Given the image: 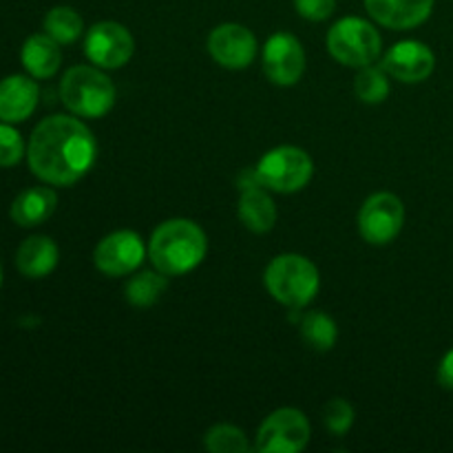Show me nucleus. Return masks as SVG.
Instances as JSON below:
<instances>
[{
    "label": "nucleus",
    "instance_id": "nucleus-26",
    "mask_svg": "<svg viewBox=\"0 0 453 453\" xmlns=\"http://www.w3.org/2000/svg\"><path fill=\"white\" fill-rule=\"evenodd\" d=\"M25 157V142L9 122H0V166H16Z\"/></svg>",
    "mask_w": 453,
    "mask_h": 453
},
{
    "label": "nucleus",
    "instance_id": "nucleus-27",
    "mask_svg": "<svg viewBox=\"0 0 453 453\" xmlns=\"http://www.w3.org/2000/svg\"><path fill=\"white\" fill-rule=\"evenodd\" d=\"M336 0H295V9L305 20L321 22L334 13Z\"/></svg>",
    "mask_w": 453,
    "mask_h": 453
},
{
    "label": "nucleus",
    "instance_id": "nucleus-8",
    "mask_svg": "<svg viewBox=\"0 0 453 453\" xmlns=\"http://www.w3.org/2000/svg\"><path fill=\"white\" fill-rule=\"evenodd\" d=\"M405 226V206L392 193H376L365 199L358 212L361 237L372 246L392 243Z\"/></svg>",
    "mask_w": 453,
    "mask_h": 453
},
{
    "label": "nucleus",
    "instance_id": "nucleus-25",
    "mask_svg": "<svg viewBox=\"0 0 453 453\" xmlns=\"http://www.w3.org/2000/svg\"><path fill=\"white\" fill-rule=\"evenodd\" d=\"M354 407L345 398H332L323 411V423L334 436H345L354 425Z\"/></svg>",
    "mask_w": 453,
    "mask_h": 453
},
{
    "label": "nucleus",
    "instance_id": "nucleus-14",
    "mask_svg": "<svg viewBox=\"0 0 453 453\" xmlns=\"http://www.w3.org/2000/svg\"><path fill=\"white\" fill-rule=\"evenodd\" d=\"M365 9L379 25L389 29H414L434 12V0H365Z\"/></svg>",
    "mask_w": 453,
    "mask_h": 453
},
{
    "label": "nucleus",
    "instance_id": "nucleus-6",
    "mask_svg": "<svg viewBox=\"0 0 453 453\" xmlns=\"http://www.w3.org/2000/svg\"><path fill=\"white\" fill-rule=\"evenodd\" d=\"M255 173L264 188L290 195L308 186L314 164L312 157L299 146H277L259 159Z\"/></svg>",
    "mask_w": 453,
    "mask_h": 453
},
{
    "label": "nucleus",
    "instance_id": "nucleus-23",
    "mask_svg": "<svg viewBox=\"0 0 453 453\" xmlns=\"http://www.w3.org/2000/svg\"><path fill=\"white\" fill-rule=\"evenodd\" d=\"M354 91H357L358 100L365 104H380L389 96L388 71L383 66H361L357 80H354Z\"/></svg>",
    "mask_w": 453,
    "mask_h": 453
},
{
    "label": "nucleus",
    "instance_id": "nucleus-21",
    "mask_svg": "<svg viewBox=\"0 0 453 453\" xmlns=\"http://www.w3.org/2000/svg\"><path fill=\"white\" fill-rule=\"evenodd\" d=\"M301 334L303 341L317 352H330L334 348L336 339H339V327H336L334 319L327 317L326 312L317 310V312H308L301 321Z\"/></svg>",
    "mask_w": 453,
    "mask_h": 453
},
{
    "label": "nucleus",
    "instance_id": "nucleus-4",
    "mask_svg": "<svg viewBox=\"0 0 453 453\" xmlns=\"http://www.w3.org/2000/svg\"><path fill=\"white\" fill-rule=\"evenodd\" d=\"M264 281L274 301L288 308H305L317 296L319 268L303 255H279L268 264Z\"/></svg>",
    "mask_w": 453,
    "mask_h": 453
},
{
    "label": "nucleus",
    "instance_id": "nucleus-19",
    "mask_svg": "<svg viewBox=\"0 0 453 453\" xmlns=\"http://www.w3.org/2000/svg\"><path fill=\"white\" fill-rule=\"evenodd\" d=\"M58 206V195L53 193L47 186H34V188H27L13 199L12 203V219L16 221L20 228H34L40 226L42 221H47L53 215Z\"/></svg>",
    "mask_w": 453,
    "mask_h": 453
},
{
    "label": "nucleus",
    "instance_id": "nucleus-10",
    "mask_svg": "<svg viewBox=\"0 0 453 453\" xmlns=\"http://www.w3.org/2000/svg\"><path fill=\"white\" fill-rule=\"evenodd\" d=\"M144 255L146 250L140 234L133 230H115L97 243L93 261L106 277H127L140 268Z\"/></svg>",
    "mask_w": 453,
    "mask_h": 453
},
{
    "label": "nucleus",
    "instance_id": "nucleus-11",
    "mask_svg": "<svg viewBox=\"0 0 453 453\" xmlns=\"http://www.w3.org/2000/svg\"><path fill=\"white\" fill-rule=\"evenodd\" d=\"M305 71V51L299 38L286 31L270 35L264 47V73L277 87H292Z\"/></svg>",
    "mask_w": 453,
    "mask_h": 453
},
{
    "label": "nucleus",
    "instance_id": "nucleus-29",
    "mask_svg": "<svg viewBox=\"0 0 453 453\" xmlns=\"http://www.w3.org/2000/svg\"><path fill=\"white\" fill-rule=\"evenodd\" d=\"M0 283H3V270H0Z\"/></svg>",
    "mask_w": 453,
    "mask_h": 453
},
{
    "label": "nucleus",
    "instance_id": "nucleus-5",
    "mask_svg": "<svg viewBox=\"0 0 453 453\" xmlns=\"http://www.w3.org/2000/svg\"><path fill=\"white\" fill-rule=\"evenodd\" d=\"M326 42L327 51L336 62L343 66H357V69L372 65L380 56V47H383L376 27L357 16L341 18L339 22H334V27L327 31Z\"/></svg>",
    "mask_w": 453,
    "mask_h": 453
},
{
    "label": "nucleus",
    "instance_id": "nucleus-18",
    "mask_svg": "<svg viewBox=\"0 0 453 453\" xmlns=\"http://www.w3.org/2000/svg\"><path fill=\"white\" fill-rule=\"evenodd\" d=\"M22 66L27 73L35 80H47L56 75V71L62 65L60 42L51 38L49 34H34L25 40L20 51Z\"/></svg>",
    "mask_w": 453,
    "mask_h": 453
},
{
    "label": "nucleus",
    "instance_id": "nucleus-17",
    "mask_svg": "<svg viewBox=\"0 0 453 453\" xmlns=\"http://www.w3.org/2000/svg\"><path fill=\"white\" fill-rule=\"evenodd\" d=\"M58 259H60V252H58L56 242L44 234L25 239L16 252V265L27 279L49 277L56 270Z\"/></svg>",
    "mask_w": 453,
    "mask_h": 453
},
{
    "label": "nucleus",
    "instance_id": "nucleus-15",
    "mask_svg": "<svg viewBox=\"0 0 453 453\" xmlns=\"http://www.w3.org/2000/svg\"><path fill=\"white\" fill-rule=\"evenodd\" d=\"M38 97L40 88L34 78L9 75L0 80V122H25L38 106Z\"/></svg>",
    "mask_w": 453,
    "mask_h": 453
},
{
    "label": "nucleus",
    "instance_id": "nucleus-7",
    "mask_svg": "<svg viewBox=\"0 0 453 453\" xmlns=\"http://www.w3.org/2000/svg\"><path fill=\"white\" fill-rule=\"evenodd\" d=\"M310 442V423L303 411L283 407L273 411L257 432L255 449L261 453H296Z\"/></svg>",
    "mask_w": 453,
    "mask_h": 453
},
{
    "label": "nucleus",
    "instance_id": "nucleus-12",
    "mask_svg": "<svg viewBox=\"0 0 453 453\" xmlns=\"http://www.w3.org/2000/svg\"><path fill=\"white\" fill-rule=\"evenodd\" d=\"M208 53L219 66L230 71L246 69L257 56V38L237 22H226L208 35Z\"/></svg>",
    "mask_w": 453,
    "mask_h": 453
},
{
    "label": "nucleus",
    "instance_id": "nucleus-16",
    "mask_svg": "<svg viewBox=\"0 0 453 453\" xmlns=\"http://www.w3.org/2000/svg\"><path fill=\"white\" fill-rule=\"evenodd\" d=\"M239 219L252 233H268L277 224V206L261 184L239 188Z\"/></svg>",
    "mask_w": 453,
    "mask_h": 453
},
{
    "label": "nucleus",
    "instance_id": "nucleus-9",
    "mask_svg": "<svg viewBox=\"0 0 453 453\" xmlns=\"http://www.w3.org/2000/svg\"><path fill=\"white\" fill-rule=\"evenodd\" d=\"M135 51V42L128 29L119 22L104 20L88 29L84 40V53L91 65L100 69H119L127 65Z\"/></svg>",
    "mask_w": 453,
    "mask_h": 453
},
{
    "label": "nucleus",
    "instance_id": "nucleus-24",
    "mask_svg": "<svg viewBox=\"0 0 453 453\" xmlns=\"http://www.w3.org/2000/svg\"><path fill=\"white\" fill-rule=\"evenodd\" d=\"M203 447L212 453H248L250 445H248L246 434L234 425H215L206 432L203 436Z\"/></svg>",
    "mask_w": 453,
    "mask_h": 453
},
{
    "label": "nucleus",
    "instance_id": "nucleus-1",
    "mask_svg": "<svg viewBox=\"0 0 453 453\" xmlns=\"http://www.w3.org/2000/svg\"><path fill=\"white\" fill-rule=\"evenodd\" d=\"M97 157L91 128L78 118L51 115L34 128L27 146V162L38 180L51 186H71L82 180Z\"/></svg>",
    "mask_w": 453,
    "mask_h": 453
},
{
    "label": "nucleus",
    "instance_id": "nucleus-13",
    "mask_svg": "<svg viewBox=\"0 0 453 453\" xmlns=\"http://www.w3.org/2000/svg\"><path fill=\"white\" fill-rule=\"evenodd\" d=\"M380 66L394 80H401V82L407 84H418L434 73L436 56H434V51L425 42L403 40V42H396L385 53Z\"/></svg>",
    "mask_w": 453,
    "mask_h": 453
},
{
    "label": "nucleus",
    "instance_id": "nucleus-22",
    "mask_svg": "<svg viewBox=\"0 0 453 453\" xmlns=\"http://www.w3.org/2000/svg\"><path fill=\"white\" fill-rule=\"evenodd\" d=\"M42 25L44 34H49L60 44L75 42L84 31L82 16L73 7H53L51 12H47Z\"/></svg>",
    "mask_w": 453,
    "mask_h": 453
},
{
    "label": "nucleus",
    "instance_id": "nucleus-3",
    "mask_svg": "<svg viewBox=\"0 0 453 453\" xmlns=\"http://www.w3.org/2000/svg\"><path fill=\"white\" fill-rule=\"evenodd\" d=\"M60 100L78 118L97 119L115 104V87L100 66H71L60 82Z\"/></svg>",
    "mask_w": 453,
    "mask_h": 453
},
{
    "label": "nucleus",
    "instance_id": "nucleus-2",
    "mask_svg": "<svg viewBox=\"0 0 453 453\" xmlns=\"http://www.w3.org/2000/svg\"><path fill=\"white\" fill-rule=\"evenodd\" d=\"M206 233L190 219L164 221L149 242V259L166 277H181L195 270L206 257Z\"/></svg>",
    "mask_w": 453,
    "mask_h": 453
},
{
    "label": "nucleus",
    "instance_id": "nucleus-28",
    "mask_svg": "<svg viewBox=\"0 0 453 453\" xmlns=\"http://www.w3.org/2000/svg\"><path fill=\"white\" fill-rule=\"evenodd\" d=\"M438 383L453 392V349L442 357L441 365H438Z\"/></svg>",
    "mask_w": 453,
    "mask_h": 453
},
{
    "label": "nucleus",
    "instance_id": "nucleus-20",
    "mask_svg": "<svg viewBox=\"0 0 453 453\" xmlns=\"http://www.w3.org/2000/svg\"><path fill=\"white\" fill-rule=\"evenodd\" d=\"M168 288V277L164 273L155 270H142V273L133 274L127 281L124 295L127 301L135 308H150L162 299V295Z\"/></svg>",
    "mask_w": 453,
    "mask_h": 453
}]
</instances>
